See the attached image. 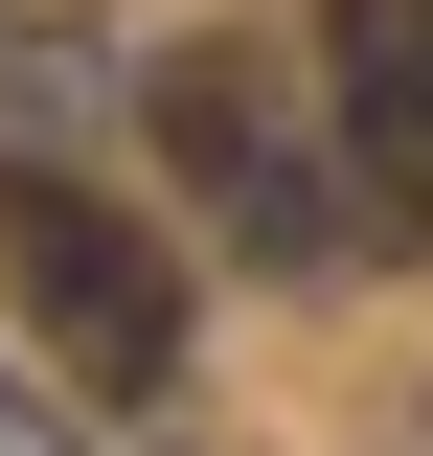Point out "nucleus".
I'll list each match as a JSON object with an SVG mask.
<instances>
[{
    "instance_id": "obj_1",
    "label": "nucleus",
    "mask_w": 433,
    "mask_h": 456,
    "mask_svg": "<svg viewBox=\"0 0 433 456\" xmlns=\"http://www.w3.org/2000/svg\"><path fill=\"white\" fill-rule=\"evenodd\" d=\"M0 297H23V342H46L92 411L183 388V251H160V206H114L92 160H0Z\"/></svg>"
},
{
    "instance_id": "obj_3",
    "label": "nucleus",
    "mask_w": 433,
    "mask_h": 456,
    "mask_svg": "<svg viewBox=\"0 0 433 456\" xmlns=\"http://www.w3.org/2000/svg\"><path fill=\"white\" fill-rule=\"evenodd\" d=\"M320 114L365 251H433V0H320Z\"/></svg>"
},
{
    "instance_id": "obj_5",
    "label": "nucleus",
    "mask_w": 433,
    "mask_h": 456,
    "mask_svg": "<svg viewBox=\"0 0 433 456\" xmlns=\"http://www.w3.org/2000/svg\"><path fill=\"white\" fill-rule=\"evenodd\" d=\"M0 456H69V434H46V411H23V388H0Z\"/></svg>"
},
{
    "instance_id": "obj_4",
    "label": "nucleus",
    "mask_w": 433,
    "mask_h": 456,
    "mask_svg": "<svg viewBox=\"0 0 433 456\" xmlns=\"http://www.w3.org/2000/svg\"><path fill=\"white\" fill-rule=\"evenodd\" d=\"M69 137H92V46L46 0H0V160H69Z\"/></svg>"
},
{
    "instance_id": "obj_2",
    "label": "nucleus",
    "mask_w": 433,
    "mask_h": 456,
    "mask_svg": "<svg viewBox=\"0 0 433 456\" xmlns=\"http://www.w3.org/2000/svg\"><path fill=\"white\" fill-rule=\"evenodd\" d=\"M137 114H160L183 206H206L251 274H320V251H365V206H342V114L297 92L274 46H160V69H137Z\"/></svg>"
}]
</instances>
